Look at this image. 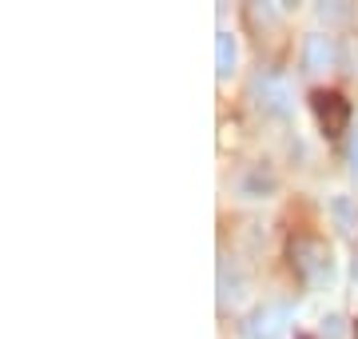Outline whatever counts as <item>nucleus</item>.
I'll return each instance as SVG.
<instances>
[{"label": "nucleus", "instance_id": "20e7f679", "mask_svg": "<svg viewBox=\"0 0 358 339\" xmlns=\"http://www.w3.org/2000/svg\"><path fill=\"white\" fill-rule=\"evenodd\" d=\"M251 96H255V104L263 112H275V116H287L291 112V88H287V80L279 72H271L263 68L255 80H251Z\"/></svg>", "mask_w": 358, "mask_h": 339}, {"label": "nucleus", "instance_id": "1a4fd4ad", "mask_svg": "<svg viewBox=\"0 0 358 339\" xmlns=\"http://www.w3.org/2000/svg\"><path fill=\"white\" fill-rule=\"evenodd\" d=\"M271 188H275V180H271L267 172H251V176L243 180V192H247V196H259V192H271Z\"/></svg>", "mask_w": 358, "mask_h": 339}, {"label": "nucleus", "instance_id": "9d476101", "mask_svg": "<svg viewBox=\"0 0 358 339\" xmlns=\"http://www.w3.org/2000/svg\"><path fill=\"white\" fill-rule=\"evenodd\" d=\"M322 339H343V315H327L322 319Z\"/></svg>", "mask_w": 358, "mask_h": 339}, {"label": "nucleus", "instance_id": "f257e3e1", "mask_svg": "<svg viewBox=\"0 0 358 339\" xmlns=\"http://www.w3.org/2000/svg\"><path fill=\"white\" fill-rule=\"evenodd\" d=\"M287 260H291L294 275H303L307 284H331V248L315 240V235H294L291 244H287Z\"/></svg>", "mask_w": 358, "mask_h": 339}, {"label": "nucleus", "instance_id": "423d86ee", "mask_svg": "<svg viewBox=\"0 0 358 339\" xmlns=\"http://www.w3.org/2000/svg\"><path fill=\"white\" fill-rule=\"evenodd\" d=\"M239 296H243V275L223 260V263H219V307H231Z\"/></svg>", "mask_w": 358, "mask_h": 339}, {"label": "nucleus", "instance_id": "39448f33", "mask_svg": "<svg viewBox=\"0 0 358 339\" xmlns=\"http://www.w3.org/2000/svg\"><path fill=\"white\" fill-rule=\"evenodd\" d=\"M338 64V48H334L331 36H322V32H310L303 40V68L307 72H327V68Z\"/></svg>", "mask_w": 358, "mask_h": 339}, {"label": "nucleus", "instance_id": "9b49d317", "mask_svg": "<svg viewBox=\"0 0 358 339\" xmlns=\"http://www.w3.org/2000/svg\"><path fill=\"white\" fill-rule=\"evenodd\" d=\"M346 164H350V168L358 172V132L350 136V144H346Z\"/></svg>", "mask_w": 358, "mask_h": 339}, {"label": "nucleus", "instance_id": "0eeeda50", "mask_svg": "<svg viewBox=\"0 0 358 339\" xmlns=\"http://www.w3.org/2000/svg\"><path fill=\"white\" fill-rule=\"evenodd\" d=\"M235 36H231L227 28H223V32H219L215 36V72H219V80H227L231 72H235Z\"/></svg>", "mask_w": 358, "mask_h": 339}, {"label": "nucleus", "instance_id": "6e6552de", "mask_svg": "<svg viewBox=\"0 0 358 339\" xmlns=\"http://www.w3.org/2000/svg\"><path fill=\"white\" fill-rule=\"evenodd\" d=\"M331 212H334L338 232H355V228H358V208L350 204V196H334L331 200Z\"/></svg>", "mask_w": 358, "mask_h": 339}, {"label": "nucleus", "instance_id": "f03ea898", "mask_svg": "<svg viewBox=\"0 0 358 339\" xmlns=\"http://www.w3.org/2000/svg\"><path fill=\"white\" fill-rule=\"evenodd\" d=\"M291 324V303L287 300H267L243 319V339H282Z\"/></svg>", "mask_w": 358, "mask_h": 339}, {"label": "nucleus", "instance_id": "f8f14e48", "mask_svg": "<svg viewBox=\"0 0 358 339\" xmlns=\"http://www.w3.org/2000/svg\"><path fill=\"white\" fill-rule=\"evenodd\" d=\"M355 275H358V260H355Z\"/></svg>", "mask_w": 358, "mask_h": 339}, {"label": "nucleus", "instance_id": "7ed1b4c3", "mask_svg": "<svg viewBox=\"0 0 358 339\" xmlns=\"http://www.w3.org/2000/svg\"><path fill=\"white\" fill-rule=\"evenodd\" d=\"M310 112H315V120H319L322 136H331V140H338L346 132V124H350V104H346L338 92H310Z\"/></svg>", "mask_w": 358, "mask_h": 339}]
</instances>
